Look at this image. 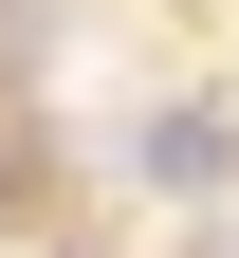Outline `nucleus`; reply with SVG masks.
<instances>
[{"label": "nucleus", "mask_w": 239, "mask_h": 258, "mask_svg": "<svg viewBox=\"0 0 239 258\" xmlns=\"http://www.w3.org/2000/svg\"><path fill=\"white\" fill-rule=\"evenodd\" d=\"M37 37H55V0H0V55H37Z\"/></svg>", "instance_id": "nucleus-2"}, {"label": "nucleus", "mask_w": 239, "mask_h": 258, "mask_svg": "<svg viewBox=\"0 0 239 258\" xmlns=\"http://www.w3.org/2000/svg\"><path fill=\"white\" fill-rule=\"evenodd\" d=\"M202 258H239V221H202Z\"/></svg>", "instance_id": "nucleus-3"}, {"label": "nucleus", "mask_w": 239, "mask_h": 258, "mask_svg": "<svg viewBox=\"0 0 239 258\" xmlns=\"http://www.w3.org/2000/svg\"><path fill=\"white\" fill-rule=\"evenodd\" d=\"M129 166H147L184 221H221V203H239V111H221V92H166V111L129 129Z\"/></svg>", "instance_id": "nucleus-1"}]
</instances>
